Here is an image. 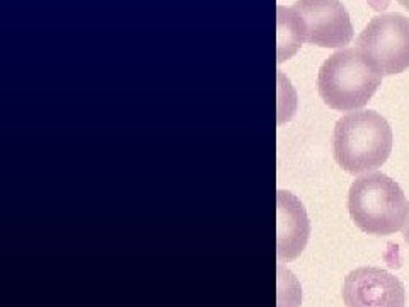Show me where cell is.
Wrapping results in <instances>:
<instances>
[{"label": "cell", "mask_w": 409, "mask_h": 307, "mask_svg": "<svg viewBox=\"0 0 409 307\" xmlns=\"http://www.w3.org/2000/svg\"><path fill=\"white\" fill-rule=\"evenodd\" d=\"M392 150V130L382 114L372 109L348 113L334 125L333 155L350 174L368 173L387 161Z\"/></svg>", "instance_id": "cell-1"}, {"label": "cell", "mask_w": 409, "mask_h": 307, "mask_svg": "<svg viewBox=\"0 0 409 307\" xmlns=\"http://www.w3.org/2000/svg\"><path fill=\"white\" fill-rule=\"evenodd\" d=\"M409 203L404 191L387 174L367 173L355 179L348 193V212L360 231L391 236L403 229Z\"/></svg>", "instance_id": "cell-2"}, {"label": "cell", "mask_w": 409, "mask_h": 307, "mask_svg": "<svg viewBox=\"0 0 409 307\" xmlns=\"http://www.w3.org/2000/svg\"><path fill=\"white\" fill-rule=\"evenodd\" d=\"M382 77L357 47L341 48L319 68L317 91L331 109L357 112L372 100Z\"/></svg>", "instance_id": "cell-3"}, {"label": "cell", "mask_w": 409, "mask_h": 307, "mask_svg": "<svg viewBox=\"0 0 409 307\" xmlns=\"http://www.w3.org/2000/svg\"><path fill=\"white\" fill-rule=\"evenodd\" d=\"M357 48L382 76L409 68V19L399 12L368 20L357 38Z\"/></svg>", "instance_id": "cell-4"}, {"label": "cell", "mask_w": 409, "mask_h": 307, "mask_svg": "<svg viewBox=\"0 0 409 307\" xmlns=\"http://www.w3.org/2000/svg\"><path fill=\"white\" fill-rule=\"evenodd\" d=\"M290 9L304 43L341 50L353 40V24L339 0H297Z\"/></svg>", "instance_id": "cell-5"}, {"label": "cell", "mask_w": 409, "mask_h": 307, "mask_svg": "<svg viewBox=\"0 0 409 307\" xmlns=\"http://www.w3.org/2000/svg\"><path fill=\"white\" fill-rule=\"evenodd\" d=\"M346 307H404L406 292L398 277L375 266H362L345 278Z\"/></svg>", "instance_id": "cell-6"}, {"label": "cell", "mask_w": 409, "mask_h": 307, "mask_svg": "<svg viewBox=\"0 0 409 307\" xmlns=\"http://www.w3.org/2000/svg\"><path fill=\"white\" fill-rule=\"evenodd\" d=\"M278 260L292 261L302 255L310 234L304 205L290 191L278 190Z\"/></svg>", "instance_id": "cell-7"}, {"label": "cell", "mask_w": 409, "mask_h": 307, "mask_svg": "<svg viewBox=\"0 0 409 307\" xmlns=\"http://www.w3.org/2000/svg\"><path fill=\"white\" fill-rule=\"evenodd\" d=\"M276 56L278 64H283L290 60L302 47L300 31L293 18V12L290 7L278 6L276 9Z\"/></svg>", "instance_id": "cell-8"}, {"label": "cell", "mask_w": 409, "mask_h": 307, "mask_svg": "<svg viewBox=\"0 0 409 307\" xmlns=\"http://www.w3.org/2000/svg\"><path fill=\"white\" fill-rule=\"evenodd\" d=\"M403 236H404V241L409 244V208H408V217H406V222L403 225Z\"/></svg>", "instance_id": "cell-9"}, {"label": "cell", "mask_w": 409, "mask_h": 307, "mask_svg": "<svg viewBox=\"0 0 409 307\" xmlns=\"http://www.w3.org/2000/svg\"><path fill=\"white\" fill-rule=\"evenodd\" d=\"M396 2H399L401 6L404 7V9H408V11H409V0H396Z\"/></svg>", "instance_id": "cell-10"}]
</instances>
